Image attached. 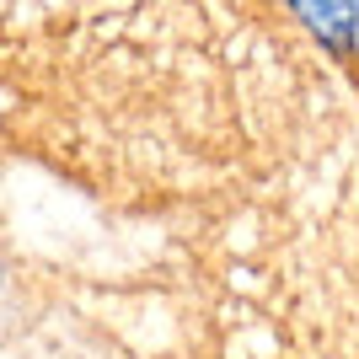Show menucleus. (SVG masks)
<instances>
[{"instance_id":"f257e3e1","label":"nucleus","mask_w":359,"mask_h":359,"mask_svg":"<svg viewBox=\"0 0 359 359\" xmlns=\"http://www.w3.org/2000/svg\"><path fill=\"white\" fill-rule=\"evenodd\" d=\"M285 11L327 48L332 60L359 65V0H285Z\"/></svg>"}]
</instances>
